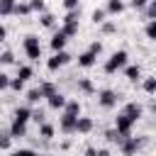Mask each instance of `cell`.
<instances>
[{
    "mask_svg": "<svg viewBox=\"0 0 156 156\" xmlns=\"http://www.w3.org/2000/svg\"><path fill=\"white\" fill-rule=\"evenodd\" d=\"M146 146V139L144 136H122V141H119V149H122V154L124 156H132V154H139L141 149Z\"/></svg>",
    "mask_w": 156,
    "mask_h": 156,
    "instance_id": "1",
    "label": "cell"
},
{
    "mask_svg": "<svg viewBox=\"0 0 156 156\" xmlns=\"http://www.w3.org/2000/svg\"><path fill=\"white\" fill-rule=\"evenodd\" d=\"M22 49H24V54H27L29 61H39L41 58V44H39L37 34H27L24 41H22Z\"/></svg>",
    "mask_w": 156,
    "mask_h": 156,
    "instance_id": "2",
    "label": "cell"
},
{
    "mask_svg": "<svg viewBox=\"0 0 156 156\" xmlns=\"http://www.w3.org/2000/svg\"><path fill=\"white\" fill-rule=\"evenodd\" d=\"M127 58H129V54L124 51V49H119V51H115L107 61H105V73H117V71H122L124 66H127Z\"/></svg>",
    "mask_w": 156,
    "mask_h": 156,
    "instance_id": "3",
    "label": "cell"
},
{
    "mask_svg": "<svg viewBox=\"0 0 156 156\" xmlns=\"http://www.w3.org/2000/svg\"><path fill=\"white\" fill-rule=\"evenodd\" d=\"M117 100H119V95H117L115 90H110V88H105V90L98 93V105H100L102 110H112V107L117 105Z\"/></svg>",
    "mask_w": 156,
    "mask_h": 156,
    "instance_id": "4",
    "label": "cell"
},
{
    "mask_svg": "<svg viewBox=\"0 0 156 156\" xmlns=\"http://www.w3.org/2000/svg\"><path fill=\"white\" fill-rule=\"evenodd\" d=\"M132 127H134V122H132L124 112H119V115L115 117V129H117L119 136H129V134H132Z\"/></svg>",
    "mask_w": 156,
    "mask_h": 156,
    "instance_id": "5",
    "label": "cell"
},
{
    "mask_svg": "<svg viewBox=\"0 0 156 156\" xmlns=\"http://www.w3.org/2000/svg\"><path fill=\"white\" fill-rule=\"evenodd\" d=\"M68 61H71V56H68L66 51H54V56L46 61V68H49V71H58V68L66 66Z\"/></svg>",
    "mask_w": 156,
    "mask_h": 156,
    "instance_id": "6",
    "label": "cell"
},
{
    "mask_svg": "<svg viewBox=\"0 0 156 156\" xmlns=\"http://www.w3.org/2000/svg\"><path fill=\"white\" fill-rule=\"evenodd\" d=\"M76 115H68V112H63L61 115V122H58V127H61V132L63 134H76Z\"/></svg>",
    "mask_w": 156,
    "mask_h": 156,
    "instance_id": "7",
    "label": "cell"
},
{
    "mask_svg": "<svg viewBox=\"0 0 156 156\" xmlns=\"http://www.w3.org/2000/svg\"><path fill=\"white\" fill-rule=\"evenodd\" d=\"M122 112H124V115H127L132 122H139V119H141V115H144V107H141L139 102H127Z\"/></svg>",
    "mask_w": 156,
    "mask_h": 156,
    "instance_id": "8",
    "label": "cell"
},
{
    "mask_svg": "<svg viewBox=\"0 0 156 156\" xmlns=\"http://www.w3.org/2000/svg\"><path fill=\"white\" fill-rule=\"evenodd\" d=\"M46 102H49L51 110H63V105H66V95L56 90V93H51V95L46 98Z\"/></svg>",
    "mask_w": 156,
    "mask_h": 156,
    "instance_id": "9",
    "label": "cell"
},
{
    "mask_svg": "<svg viewBox=\"0 0 156 156\" xmlns=\"http://www.w3.org/2000/svg\"><path fill=\"white\" fill-rule=\"evenodd\" d=\"M66 41H68V37H66V34H63V32L58 29V32H56V34L51 37V41H49V46H51L54 51H63V46H66Z\"/></svg>",
    "mask_w": 156,
    "mask_h": 156,
    "instance_id": "10",
    "label": "cell"
},
{
    "mask_svg": "<svg viewBox=\"0 0 156 156\" xmlns=\"http://www.w3.org/2000/svg\"><path fill=\"white\" fill-rule=\"evenodd\" d=\"M95 61H98V56H95L93 51H83V54L78 56V66H80V68H93Z\"/></svg>",
    "mask_w": 156,
    "mask_h": 156,
    "instance_id": "11",
    "label": "cell"
},
{
    "mask_svg": "<svg viewBox=\"0 0 156 156\" xmlns=\"http://www.w3.org/2000/svg\"><path fill=\"white\" fill-rule=\"evenodd\" d=\"M76 132H78V134H88V132H93V119L78 115V119H76Z\"/></svg>",
    "mask_w": 156,
    "mask_h": 156,
    "instance_id": "12",
    "label": "cell"
},
{
    "mask_svg": "<svg viewBox=\"0 0 156 156\" xmlns=\"http://www.w3.org/2000/svg\"><path fill=\"white\" fill-rule=\"evenodd\" d=\"M29 119H32V107L22 105V107H17V110H15V122H22V124H27Z\"/></svg>",
    "mask_w": 156,
    "mask_h": 156,
    "instance_id": "13",
    "label": "cell"
},
{
    "mask_svg": "<svg viewBox=\"0 0 156 156\" xmlns=\"http://www.w3.org/2000/svg\"><path fill=\"white\" fill-rule=\"evenodd\" d=\"M10 136H12V139H22V136H27V124L12 119V124H10Z\"/></svg>",
    "mask_w": 156,
    "mask_h": 156,
    "instance_id": "14",
    "label": "cell"
},
{
    "mask_svg": "<svg viewBox=\"0 0 156 156\" xmlns=\"http://www.w3.org/2000/svg\"><path fill=\"white\" fill-rule=\"evenodd\" d=\"M124 7H127L124 0H107L105 12H107V15H119V12H124Z\"/></svg>",
    "mask_w": 156,
    "mask_h": 156,
    "instance_id": "15",
    "label": "cell"
},
{
    "mask_svg": "<svg viewBox=\"0 0 156 156\" xmlns=\"http://www.w3.org/2000/svg\"><path fill=\"white\" fill-rule=\"evenodd\" d=\"M122 71H124V76H127V80H132V83H136V80H141V68H139V66H129V63H127V66H124Z\"/></svg>",
    "mask_w": 156,
    "mask_h": 156,
    "instance_id": "16",
    "label": "cell"
},
{
    "mask_svg": "<svg viewBox=\"0 0 156 156\" xmlns=\"http://www.w3.org/2000/svg\"><path fill=\"white\" fill-rule=\"evenodd\" d=\"M32 12V7H29V2L27 0H20V2H15V10H12V15H29Z\"/></svg>",
    "mask_w": 156,
    "mask_h": 156,
    "instance_id": "17",
    "label": "cell"
},
{
    "mask_svg": "<svg viewBox=\"0 0 156 156\" xmlns=\"http://www.w3.org/2000/svg\"><path fill=\"white\" fill-rule=\"evenodd\" d=\"M63 112H68V115H80V102L78 100H66V105H63Z\"/></svg>",
    "mask_w": 156,
    "mask_h": 156,
    "instance_id": "18",
    "label": "cell"
},
{
    "mask_svg": "<svg viewBox=\"0 0 156 156\" xmlns=\"http://www.w3.org/2000/svg\"><path fill=\"white\" fill-rule=\"evenodd\" d=\"M15 2H17V0H0V17H7V15H12V10H15Z\"/></svg>",
    "mask_w": 156,
    "mask_h": 156,
    "instance_id": "19",
    "label": "cell"
},
{
    "mask_svg": "<svg viewBox=\"0 0 156 156\" xmlns=\"http://www.w3.org/2000/svg\"><path fill=\"white\" fill-rule=\"evenodd\" d=\"M39 93H41V98H49L51 93H56V85L51 80H44V83H39Z\"/></svg>",
    "mask_w": 156,
    "mask_h": 156,
    "instance_id": "20",
    "label": "cell"
},
{
    "mask_svg": "<svg viewBox=\"0 0 156 156\" xmlns=\"http://www.w3.org/2000/svg\"><path fill=\"white\" fill-rule=\"evenodd\" d=\"M39 136H41L44 141H49V139L54 136V127L46 124V122H41V124H39Z\"/></svg>",
    "mask_w": 156,
    "mask_h": 156,
    "instance_id": "21",
    "label": "cell"
},
{
    "mask_svg": "<svg viewBox=\"0 0 156 156\" xmlns=\"http://www.w3.org/2000/svg\"><path fill=\"white\" fill-rule=\"evenodd\" d=\"M39 22H41V27H54L56 24V17L51 12H39Z\"/></svg>",
    "mask_w": 156,
    "mask_h": 156,
    "instance_id": "22",
    "label": "cell"
},
{
    "mask_svg": "<svg viewBox=\"0 0 156 156\" xmlns=\"http://www.w3.org/2000/svg\"><path fill=\"white\" fill-rule=\"evenodd\" d=\"M32 76H34L32 66H20V68H17V78H20V80H24V83H27Z\"/></svg>",
    "mask_w": 156,
    "mask_h": 156,
    "instance_id": "23",
    "label": "cell"
},
{
    "mask_svg": "<svg viewBox=\"0 0 156 156\" xmlns=\"http://www.w3.org/2000/svg\"><path fill=\"white\" fill-rule=\"evenodd\" d=\"M144 93H146V95H154V93H156V78H154V76H146V78H144Z\"/></svg>",
    "mask_w": 156,
    "mask_h": 156,
    "instance_id": "24",
    "label": "cell"
},
{
    "mask_svg": "<svg viewBox=\"0 0 156 156\" xmlns=\"http://www.w3.org/2000/svg\"><path fill=\"white\" fill-rule=\"evenodd\" d=\"M78 90H83V93H95V85H93L90 78H80V80H78Z\"/></svg>",
    "mask_w": 156,
    "mask_h": 156,
    "instance_id": "25",
    "label": "cell"
},
{
    "mask_svg": "<svg viewBox=\"0 0 156 156\" xmlns=\"http://www.w3.org/2000/svg\"><path fill=\"white\" fill-rule=\"evenodd\" d=\"M39 100H44L41 93H39V88H29V90H27V102L34 105V102H39Z\"/></svg>",
    "mask_w": 156,
    "mask_h": 156,
    "instance_id": "26",
    "label": "cell"
},
{
    "mask_svg": "<svg viewBox=\"0 0 156 156\" xmlns=\"http://www.w3.org/2000/svg\"><path fill=\"white\" fill-rule=\"evenodd\" d=\"M144 15H146V20H156V0H149V2H146Z\"/></svg>",
    "mask_w": 156,
    "mask_h": 156,
    "instance_id": "27",
    "label": "cell"
},
{
    "mask_svg": "<svg viewBox=\"0 0 156 156\" xmlns=\"http://www.w3.org/2000/svg\"><path fill=\"white\" fill-rule=\"evenodd\" d=\"M105 17H107V12H105L102 7H98V10H93V15H90V20H93L95 24H102V22H105Z\"/></svg>",
    "mask_w": 156,
    "mask_h": 156,
    "instance_id": "28",
    "label": "cell"
},
{
    "mask_svg": "<svg viewBox=\"0 0 156 156\" xmlns=\"http://www.w3.org/2000/svg\"><path fill=\"white\" fill-rule=\"evenodd\" d=\"M78 17H80L78 10H68L66 17H63V24H78Z\"/></svg>",
    "mask_w": 156,
    "mask_h": 156,
    "instance_id": "29",
    "label": "cell"
},
{
    "mask_svg": "<svg viewBox=\"0 0 156 156\" xmlns=\"http://www.w3.org/2000/svg\"><path fill=\"white\" fill-rule=\"evenodd\" d=\"M146 39H156V20H146Z\"/></svg>",
    "mask_w": 156,
    "mask_h": 156,
    "instance_id": "30",
    "label": "cell"
},
{
    "mask_svg": "<svg viewBox=\"0 0 156 156\" xmlns=\"http://www.w3.org/2000/svg\"><path fill=\"white\" fill-rule=\"evenodd\" d=\"M105 139H107L110 144H119V141H122V136L117 134V129H107V132H105Z\"/></svg>",
    "mask_w": 156,
    "mask_h": 156,
    "instance_id": "31",
    "label": "cell"
},
{
    "mask_svg": "<svg viewBox=\"0 0 156 156\" xmlns=\"http://www.w3.org/2000/svg\"><path fill=\"white\" fill-rule=\"evenodd\" d=\"M61 32L71 39V37H76V34H78V24H63V27H61Z\"/></svg>",
    "mask_w": 156,
    "mask_h": 156,
    "instance_id": "32",
    "label": "cell"
},
{
    "mask_svg": "<svg viewBox=\"0 0 156 156\" xmlns=\"http://www.w3.org/2000/svg\"><path fill=\"white\" fill-rule=\"evenodd\" d=\"M0 63H2V66L15 63V54H12V51H2V54H0Z\"/></svg>",
    "mask_w": 156,
    "mask_h": 156,
    "instance_id": "33",
    "label": "cell"
},
{
    "mask_svg": "<svg viewBox=\"0 0 156 156\" xmlns=\"http://www.w3.org/2000/svg\"><path fill=\"white\" fill-rule=\"evenodd\" d=\"M7 88H12L15 93H20V90H24V80H20V78H10V85Z\"/></svg>",
    "mask_w": 156,
    "mask_h": 156,
    "instance_id": "34",
    "label": "cell"
},
{
    "mask_svg": "<svg viewBox=\"0 0 156 156\" xmlns=\"http://www.w3.org/2000/svg\"><path fill=\"white\" fill-rule=\"evenodd\" d=\"M146 2H149V0H129L127 5H129L132 10H136V12H141V10L146 7Z\"/></svg>",
    "mask_w": 156,
    "mask_h": 156,
    "instance_id": "35",
    "label": "cell"
},
{
    "mask_svg": "<svg viewBox=\"0 0 156 156\" xmlns=\"http://www.w3.org/2000/svg\"><path fill=\"white\" fill-rule=\"evenodd\" d=\"M29 7H32V12H44V0H29Z\"/></svg>",
    "mask_w": 156,
    "mask_h": 156,
    "instance_id": "36",
    "label": "cell"
},
{
    "mask_svg": "<svg viewBox=\"0 0 156 156\" xmlns=\"http://www.w3.org/2000/svg\"><path fill=\"white\" fill-rule=\"evenodd\" d=\"M10 144H12L10 132H7V134H0V149H10Z\"/></svg>",
    "mask_w": 156,
    "mask_h": 156,
    "instance_id": "37",
    "label": "cell"
},
{
    "mask_svg": "<svg viewBox=\"0 0 156 156\" xmlns=\"http://www.w3.org/2000/svg\"><path fill=\"white\" fill-rule=\"evenodd\" d=\"M10 156H37V151H32V149H17V151H12Z\"/></svg>",
    "mask_w": 156,
    "mask_h": 156,
    "instance_id": "38",
    "label": "cell"
},
{
    "mask_svg": "<svg viewBox=\"0 0 156 156\" xmlns=\"http://www.w3.org/2000/svg\"><path fill=\"white\" fill-rule=\"evenodd\" d=\"M88 51H93L95 56H100V54H102V44H100V41H93V44L88 46Z\"/></svg>",
    "mask_w": 156,
    "mask_h": 156,
    "instance_id": "39",
    "label": "cell"
},
{
    "mask_svg": "<svg viewBox=\"0 0 156 156\" xmlns=\"http://www.w3.org/2000/svg\"><path fill=\"white\" fill-rule=\"evenodd\" d=\"M115 29H117V27H115V22H107V20L102 22V32H105V34H112Z\"/></svg>",
    "mask_w": 156,
    "mask_h": 156,
    "instance_id": "40",
    "label": "cell"
},
{
    "mask_svg": "<svg viewBox=\"0 0 156 156\" xmlns=\"http://www.w3.org/2000/svg\"><path fill=\"white\" fill-rule=\"evenodd\" d=\"M32 119H34L37 124H41V122H44V112H41V110H32Z\"/></svg>",
    "mask_w": 156,
    "mask_h": 156,
    "instance_id": "41",
    "label": "cell"
},
{
    "mask_svg": "<svg viewBox=\"0 0 156 156\" xmlns=\"http://www.w3.org/2000/svg\"><path fill=\"white\" fill-rule=\"evenodd\" d=\"M7 85H10V76L0 73V90H7Z\"/></svg>",
    "mask_w": 156,
    "mask_h": 156,
    "instance_id": "42",
    "label": "cell"
},
{
    "mask_svg": "<svg viewBox=\"0 0 156 156\" xmlns=\"http://www.w3.org/2000/svg\"><path fill=\"white\" fill-rule=\"evenodd\" d=\"M78 2L80 0H63V7L66 10H78Z\"/></svg>",
    "mask_w": 156,
    "mask_h": 156,
    "instance_id": "43",
    "label": "cell"
},
{
    "mask_svg": "<svg viewBox=\"0 0 156 156\" xmlns=\"http://www.w3.org/2000/svg\"><path fill=\"white\" fill-rule=\"evenodd\" d=\"M85 156H98V149H93V146H88V149H85Z\"/></svg>",
    "mask_w": 156,
    "mask_h": 156,
    "instance_id": "44",
    "label": "cell"
},
{
    "mask_svg": "<svg viewBox=\"0 0 156 156\" xmlns=\"http://www.w3.org/2000/svg\"><path fill=\"white\" fill-rule=\"evenodd\" d=\"M5 37H7V29L0 24V41H5Z\"/></svg>",
    "mask_w": 156,
    "mask_h": 156,
    "instance_id": "45",
    "label": "cell"
},
{
    "mask_svg": "<svg viewBox=\"0 0 156 156\" xmlns=\"http://www.w3.org/2000/svg\"><path fill=\"white\" fill-rule=\"evenodd\" d=\"M98 156H110V151H107V149H100V151H98Z\"/></svg>",
    "mask_w": 156,
    "mask_h": 156,
    "instance_id": "46",
    "label": "cell"
},
{
    "mask_svg": "<svg viewBox=\"0 0 156 156\" xmlns=\"http://www.w3.org/2000/svg\"><path fill=\"white\" fill-rule=\"evenodd\" d=\"M37 156H46V154H37Z\"/></svg>",
    "mask_w": 156,
    "mask_h": 156,
    "instance_id": "47",
    "label": "cell"
},
{
    "mask_svg": "<svg viewBox=\"0 0 156 156\" xmlns=\"http://www.w3.org/2000/svg\"><path fill=\"white\" fill-rule=\"evenodd\" d=\"M132 156H139V154H132Z\"/></svg>",
    "mask_w": 156,
    "mask_h": 156,
    "instance_id": "48",
    "label": "cell"
}]
</instances>
